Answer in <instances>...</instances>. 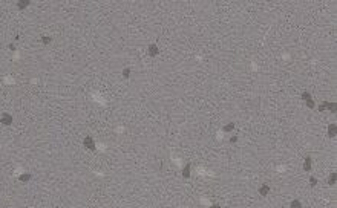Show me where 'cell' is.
Segmentation results:
<instances>
[{
	"instance_id": "cell-1",
	"label": "cell",
	"mask_w": 337,
	"mask_h": 208,
	"mask_svg": "<svg viewBox=\"0 0 337 208\" xmlns=\"http://www.w3.org/2000/svg\"><path fill=\"white\" fill-rule=\"evenodd\" d=\"M83 147L86 149V150H89V152H95L97 150V142H95V139L91 136V135H86L84 138H83Z\"/></svg>"
},
{
	"instance_id": "cell-2",
	"label": "cell",
	"mask_w": 337,
	"mask_h": 208,
	"mask_svg": "<svg viewBox=\"0 0 337 208\" xmlns=\"http://www.w3.org/2000/svg\"><path fill=\"white\" fill-rule=\"evenodd\" d=\"M0 123H2L3 126L9 127V126H12V123H14V116H12L11 113H8V112H3V113L0 115Z\"/></svg>"
},
{
	"instance_id": "cell-3",
	"label": "cell",
	"mask_w": 337,
	"mask_h": 208,
	"mask_svg": "<svg viewBox=\"0 0 337 208\" xmlns=\"http://www.w3.org/2000/svg\"><path fill=\"white\" fill-rule=\"evenodd\" d=\"M158 54H159V48H158V45L150 43V45L147 46V55L153 58V57H158Z\"/></svg>"
},
{
	"instance_id": "cell-4",
	"label": "cell",
	"mask_w": 337,
	"mask_h": 208,
	"mask_svg": "<svg viewBox=\"0 0 337 208\" xmlns=\"http://www.w3.org/2000/svg\"><path fill=\"white\" fill-rule=\"evenodd\" d=\"M326 135H328V138H336V135H337V126H336V123H330L328 124V127H326Z\"/></svg>"
},
{
	"instance_id": "cell-5",
	"label": "cell",
	"mask_w": 337,
	"mask_h": 208,
	"mask_svg": "<svg viewBox=\"0 0 337 208\" xmlns=\"http://www.w3.org/2000/svg\"><path fill=\"white\" fill-rule=\"evenodd\" d=\"M271 193V187L268 185V184H260V187H259V194L260 196H268Z\"/></svg>"
},
{
	"instance_id": "cell-6",
	"label": "cell",
	"mask_w": 337,
	"mask_h": 208,
	"mask_svg": "<svg viewBox=\"0 0 337 208\" xmlns=\"http://www.w3.org/2000/svg\"><path fill=\"white\" fill-rule=\"evenodd\" d=\"M17 179H19V182H20V184H28V182L32 179V175H31L29 171H25V173L19 175V178H17Z\"/></svg>"
},
{
	"instance_id": "cell-7",
	"label": "cell",
	"mask_w": 337,
	"mask_h": 208,
	"mask_svg": "<svg viewBox=\"0 0 337 208\" xmlns=\"http://www.w3.org/2000/svg\"><path fill=\"white\" fill-rule=\"evenodd\" d=\"M29 5H31V2H29V0H20V2H17V3H16V9H17V11H25Z\"/></svg>"
},
{
	"instance_id": "cell-8",
	"label": "cell",
	"mask_w": 337,
	"mask_h": 208,
	"mask_svg": "<svg viewBox=\"0 0 337 208\" xmlns=\"http://www.w3.org/2000/svg\"><path fill=\"white\" fill-rule=\"evenodd\" d=\"M302 168H304V171H311L313 168V159L310 156H307L305 159H304V165H302Z\"/></svg>"
},
{
	"instance_id": "cell-9",
	"label": "cell",
	"mask_w": 337,
	"mask_h": 208,
	"mask_svg": "<svg viewBox=\"0 0 337 208\" xmlns=\"http://www.w3.org/2000/svg\"><path fill=\"white\" fill-rule=\"evenodd\" d=\"M40 43H42L43 46H49L52 43V35H48V34L40 35Z\"/></svg>"
},
{
	"instance_id": "cell-10",
	"label": "cell",
	"mask_w": 337,
	"mask_h": 208,
	"mask_svg": "<svg viewBox=\"0 0 337 208\" xmlns=\"http://www.w3.org/2000/svg\"><path fill=\"white\" fill-rule=\"evenodd\" d=\"M336 181H337V175H336V171H331V173L328 175V179H326V182H328V185H330V187H334V185H336Z\"/></svg>"
},
{
	"instance_id": "cell-11",
	"label": "cell",
	"mask_w": 337,
	"mask_h": 208,
	"mask_svg": "<svg viewBox=\"0 0 337 208\" xmlns=\"http://www.w3.org/2000/svg\"><path fill=\"white\" fill-rule=\"evenodd\" d=\"M190 175H192V165H190V164H187V165L182 168V178H184V179H188V178H190Z\"/></svg>"
},
{
	"instance_id": "cell-12",
	"label": "cell",
	"mask_w": 337,
	"mask_h": 208,
	"mask_svg": "<svg viewBox=\"0 0 337 208\" xmlns=\"http://www.w3.org/2000/svg\"><path fill=\"white\" fill-rule=\"evenodd\" d=\"M234 129H236V124H234V123H227V124H224L222 132H224V133H232Z\"/></svg>"
},
{
	"instance_id": "cell-13",
	"label": "cell",
	"mask_w": 337,
	"mask_h": 208,
	"mask_svg": "<svg viewBox=\"0 0 337 208\" xmlns=\"http://www.w3.org/2000/svg\"><path fill=\"white\" fill-rule=\"evenodd\" d=\"M290 208H304V205H302V202L299 199H293L290 202Z\"/></svg>"
},
{
	"instance_id": "cell-14",
	"label": "cell",
	"mask_w": 337,
	"mask_h": 208,
	"mask_svg": "<svg viewBox=\"0 0 337 208\" xmlns=\"http://www.w3.org/2000/svg\"><path fill=\"white\" fill-rule=\"evenodd\" d=\"M130 75H132V69H130V67H124V69L121 71V77L127 80V78H130Z\"/></svg>"
},
{
	"instance_id": "cell-15",
	"label": "cell",
	"mask_w": 337,
	"mask_h": 208,
	"mask_svg": "<svg viewBox=\"0 0 337 208\" xmlns=\"http://www.w3.org/2000/svg\"><path fill=\"white\" fill-rule=\"evenodd\" d=\"M336 107H337L336 101H328V112H331V113H336Z\"/></svg>"
},
{
	"instance_id": "cell-16",
	"label": "cell",
	"mask_w": 337,
	"mask_h": 208,
	"mask_svg": "<svg viewBox=\"0 0 337 208\" xmlns=\"http://www.w3.org/2000/svg\"><path fill=\"white\" fill-rule=\"evenodd\" d=\"M300 98H302L304 101H307V100H310V98H311V93H310L308 90H304V92H302V95H300Z\"/></svg>"
},
{
	"instance_id": "cell-17",
	"label": "cell",
	"mask_w": 337,
	"mask_h": 208,
	"mask_svg": "<svg viewBox=\"0 0 337 208\" xmlns=\"http://www.w3.org/2000/svg\"><path fill=\"white\" fill-rule=\"evenodd\" d=\"M319 110L320 112H326L328 110V101H323V103L319 104Z\"/></svg>"
},
{
	"instance_id": "cell-18",
	"label": "cell",
	"mask_w": 337,
	"mask_h": 208,
	"mask_svg": "<svg viewBox=\"0 0 337 208\" xmlns=\"http://www.w3.org/2000/svg\"><path fill=\"white\" fill-rule=\"evenodd\" d=\"M305 104H307V107H308V109H314V107H316V103H314V100H313V98L307 100V101H305Z\"/></svg>"
},
{
	"instance_id": "cell-19",
	"label": "cell",
	"mask_w": 337,
	"mask_h": 208,
	"mask_svg": "<svg viewBox=\"0 0 337 208\" xmlns=\"http://www.w3.org/2000/svg\"><path fill=\"white\" fill-rule=\"evenodd\" d=\"M317 184H319V179H317L316 176H310V185H311V187H316Z\"/></svg>"
},
{
	"instance_id": "cell-20",
	"label": "cell",
	"mask_w": 337,
	"mask_h": 208,
	"mask_svg": "<svg viewBox=\"0 0 337 208\" xmlns=\"http://www.w3.org/2000/svg\"><path fill=\"white\" fill-rule=\"evenodd\" d=\"M237 139H239V138H237V135H232V136H230V144H236V142H237Z\"/></svg>"
},
{
	"instance_id": "cell-21",
	"label": "cell",
	"mask_w": 337,
	"mask_h": 208,
	"mask_svg": "<svg viewBox=\"0 0 337 208\" xmlns=\"http://www.w3.org/2000/svg\"><path fill=\"white\" fill-rule=\"evenodd\" d=\"M8 49H9V51H11V52H14V51H16V49H17V46H16L14 43H9V45H8Z\"/></svg>"
},
{
	"instance_id": "cell-22",
	"label": "cell",
	"mask_w": 337,
	"mask_h": 208,
	"mask_svg": "<svg viewBox=\"0 0 337 208\" xmlns=\"http://www.w3.org/2000/svg\"><path fill=\"white\" fill-rule=\"evenodd\" d=\"M210 208H222V207H221L219 204H213V205H211V207H210Z\"/></svg>"
}]
</instances>
